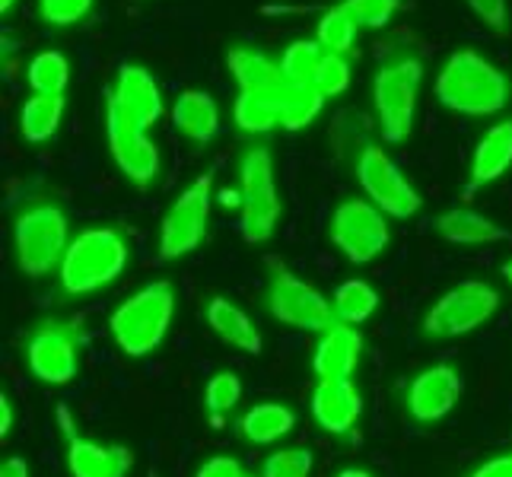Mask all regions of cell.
<instances>
[{"label": "cell", "mask_w": 512, "mask_h": 477, "mask_svg": "<svg viewBox=\"0 0 512 477\" xmlns=\"http://www.w3.org/2000/svg\"><path fill=\"white\" fill-rule=\"evenodd\" d=\"M465 4L481 16V23L490 26L493 32L506 29V0H465Z\"/></svg>", "instance_id": "8d00e7d4"}, {"label": "cell", "mask_w": 512, "mask_h": 477, "mask_svg": "<svg viewBox=\"0 0 512 477\" xmlns=\"http://www.w3.org/2000/svg\"><path fill=\"white\" fill-rule=\"evenodd\" d=\"M309 408L315 423L331 436H347L363 414V395L353 379H319L312 388Z\"/></svg>", "instance_id": "2e32d148"}, {"label": "cell", "mask_w": 512, "mask_h": 477, "mask_svg": "<svg viewBox=\"0 0 512 477\" xmlns=\"http://www.w3.org/2000/svg\"><path fill=\"white\" fill-rule=\"evenodd\" d=\"M233 121L242 134H271L280 128V109L274 96L239 93L233 105Z\"/></svg>", "instance_id": "83f0119b"}, {"label": "cell", "mask_w": 512, "mask_h": 477, "mask_svg": "<svg viewBox=\"0 0 512 477\" xmlns=\"http://www.w3.org/2000/svg\"><path fill=\"white\" fill-rule=\"evenodd\" d=\"M70 80V64L61 51H42L26 67V83L32 96H64Z\"/></svg>", "instance_id": "f1b7e54d"}, {"label": "cell", "mask_w": 512, "mask_h": 477, "mask_svg": "<svg viewBox=\"0 0 512 477\" xmlns=\"http://www.w3.org/2000/svg\"><path fill=\"white\" fill-rule=\"evenodd\" d=\"M220 204H223V207H239V210H242V191H220Z\"/></svg>", "instance_id": "b9f144b4"}, {"label": "cell", "mask_w": 512, "mask_h": 477, "mask_svg": "<svg viewBox=\"0 0 512 477\" xmlns=\"http://www.w3.org/2000/svg\"><path fill=\"white\" fill-rule=\"evenodd\" d=\"M328 239L350 264H369L385 252L392 229H388V217L373 201L347 198L334 207L328 220Z\"/></svg>", "instance_id": "9c48e42d"}, {"label": "cell", "mask_w": 512, "mask_h": 477, "mask_svg": "<svg viewBox=\"0 0 512 477\" xmlns=\"http://www.w3.org/2000/svg\"><path fill=\"white\" fill-rule=\"evenodd\" d=\"M10 433H13V401L7 392H0V439L7 443Z\"/></svg>", "instance_id": "ab89813d"}, {"label": "cell", "mask_w": 512, "mask_h": 477, "mask_svg": "<svg viewBox=\"0 0 512 477\" xmlns=\"http://www.w3.org/2000/svg\"><path fill=\"white\" fill-rule=\"evenodd\" d=\"M64 118V96H29L20 112V131L29 144H45L58 134Z\"/></svg>", "instance_id": "d4e9b609"}, {"label": "cell", "mask_w": 512, "mask_h": 477, "mask_svg": "<svg viewBox=\"0 0 512 477\" xmlns=\"http://www.w3.org/2000/svg\"><path fill=\"white\" fill-rule=\"evenodd\" d=\"M58 420L67 439V471L70 477H128L134 468V452L118 443H96L74 430L67 408H58Z\"/></svg>", "instance_id": "5bb4252c"}, {"label": "cell", "mask_w": 512, "mask_h": 477, "mask_svg": "<svg viewBox=\"0 0 512 477\" xmlns=\"http://www.w3.org/2000/svg\"><path fill=\"white\" fill-rule=\"evenodd\" d=\"M226 67L233 74L239 93H261V96H280L287 86L284 70H280L277 61H271L268 55H261L255 48H229L226 55Z\"/></svg>", "instance_id": "d6986e66"}, {"label": "cell", "mask_w": 512, "mask_h": 477, "mask_svg": "<svg viewBox=\"0 0 512 477\" xmlns=\"http://www.w3.org/2000/svg\"><path fill=\"white\" fill-rule=\"evenodd\" d=\"M280 109V128L284 131H303L325 109V96L315 86H293L287 83L284 93L274 96Z\"/></svg>", "instance_id": "484cf974"}, {"label": "cell", "mask_w": 512, "mask_h": 477, "mask_svg": "<svg viewBox=\"0 0 512 477\" xmlns=\"http://www.w3.org/2000/svg\"><path fill=\"white\" fill-rule=\"evenodd\" d=\"M128 268V242L115 226L83 229L67 245V255L58 268L64 296H90L115 284Z\"/></svg>", "instance_id": "7a4b0ae2"}, {"label": "cell", "mask_w": 512, "mask_h": 477, "mask_svg": "<svg viewBox=\"0 0 512 477\" xmlns=\"http://www.w3.org/2000/svg\"><path fill=\"white\" fill-rule=\"evenodd\" d=\"M462 398V376L452 363H436L427 366L423 373H417L408 385V395H404V408L420 423H436Z\"/></svg>", "instance_id": "9a60e30c"}, {"label": "cell", "mask_w": 512, "mask_h": 477, "mask_svg": "<svg viewBox=\"0 0 512 477\" xmlns=\"http://www.w3.org/2000/svg\"><path fill=\"white\" fill-rule=\"evenodd\" d=\"M96 0H39V16L48 26H74L93 10Z\"/></svg>", "instance_id": "d590c367"}, {"label": "cell", "mask_w": 512, "mask_h": 477, "mask_svg": "<svg viewBox=\"0 0 512 477\" xmlns=\"http://www.w3.org/2000/svg\"><path fill=\"white\" fill-rule=\"evenodd\" d=\"M468 477H512V452L487 458V462H481Z\"/></svg>", "instance_id": "f35d334b"}, {"label": "cell", "mask_w": 512, "mask_h": 477, "mask_svg": "<svg viewBox=\"0 0 512 477\" xmlns=\"http://www.w3.org/2000/svg\"><path fill=\"white\" fill-rule=\"evenodd\" d=\"M0 477H29V465H26V458H20V455L4 458V465H0Z\"/></svg>", "instance_id": "60d3db41"}, {"label": "cell", "mask_w": 512, "mask_h": 477, "mask_svg": "<svg viewBox=\"0 0 512 477\" xmlns=\"http://www.w3.org/2000/svg\"><path fill=\"white\" fill-rule=\"evenodd\" d=\"M512 166V118L487 128L471 156V188H484L503 179Z\"/></svg>", "instance_id": "44dd1931"}, {"label": "cell", "mask_w": 512, "mask_h": 477, "mask_svg": "<svg viewBox=\"0 0 512 477\" xmlns=\"http://www.w3.org/2000/svg\"><path fill=\"white\" fill-rule=\"evenodd\" d=\"M338 477H373V474H369V471H363V468H344Z\"/></svg>", "instance_id": "7bdbcfd3"}, {"label": "cell", "mask_w": 512, "mask_h": 477, "mask_svg": "<svg viewBox=\"0 0 512 477\" xmlns=\"http://www.w3.org/2000/svg\"><path fill=\"white\" fill-rule=\"evenodd\" d=\"M26 366L45 385H67L80 373V328L64 318H45L26 338Z\"/></svg>", "instance_id": "8fae6325"}, {"label": "cell", "mask_w": 512, "mask_h": 477, "mask_svg": "<svg viewBox=\"0 0 512 477\" xmlns=\"http://www.w3.org/2000/svg\"><path fill=\"white\" fill-rule=\"evenodd\" d=\"M105 137H109V153L121 175L137 188H150L160 175V147L125 115L112 93L105 96Z\"/></svg>", "instance_id": "4fadbf2b"}, {"label": "cell", "mask_w": 512, "mask_h": 477, "mask_svg": "<svg viewBox=\"0 0 512 477\" xmlns=\"http://www.w3.org/2000/svg\"><path fill=\"white\" fill-rule=\"evenodd\" d=\"M210 188H214V175L204 172L172 201L160 223V249H156L160 261L185 258L204 242L210 217Z\"/></svg>", "instance_id": "7c38bea8"}, {"label": "cell", "mask_w": 512, "mask_h": 477, "mask_svg": "<svg viewBox=\"0 0 512 477\" xmlns=\"http://www.w3.org/2000/svg\"><path fill=\"white\" fill-rule=\"evenodd\" d=\"M172 125L194 144H210L220 131V105L201 90H185L172 105Z\"/></svg>", "instance_id": "603a6c76"}, {"label": "cell", "mask_w": 512, "mask_h": 477, "mask_svg": "<svg viewBox=\"0 0 512 477\" xmlns=\"http://www.w3.org/2000/svg\"><path fill=\"white\" fill-rule=\"evenodd\" d=\"M194 477H249L242 468L239 458L233 455H214V458H207V462L198 468V474Z\"/></svg>", "instance_id": "74e56055"}, {"label": "cell", "mask_w": 512, "mask_h": 477, "mask_svg": "<svg viewBox=\"0 0 512 477\" xmlns=\"http://www.w3.org/2000/svg\"><path fill=\"white\" fill-rule=\"evenodd\" d=\"M436 99L449 112L487 118L509 105V80L484 55L458 48L449 55L436 77Z\"/></svg>", "instance_id": "6da1fadb"}, {"label": "cell", "mask_w": 512, "mask_h": 477, "mask_svg": "<svg viewBox=\"0 0 512 477\" xmlns=\"http://www.w3.org/2000/svg\"><path fill=\"white\" fill-rule=\"evenodd\" d=\"M242 239L261 245L280 223V194L274 182V156L268 147H245L239 156Z\"/></svg>", "instance_id": "8992f818"}, {"label": "cell", "mask_w": 512, "mask_h": 477, "mask_svg": "<svg viewBox=\"0 0 512 477\" xmlns=\"http://www.w3.org/2000/svg\"><path fill=\"white\" fill-rule=\"evenodd\" d=\"M13 7H16V0H0V13H4V16H7Z\"/></svg>", "instance_id": "f6af8a7d"}, {"label": "cell", "mask_w": 512, "mask_h": 477, "mask_svg": "<svg viewBox=\"0 0 512 477\" xmlns=\"http://www.w3.org/2000/svg\"><path fill=\"white\" fill-rule=\"evenodd\" d=\"M433 229L452 245H490L512 239L509 229H503L497 220H490L487 214H478L471 207H452L446 214H439L433 220Z\"/></svg>", "instance_id": "ffe728a7"}, {"label": "cell", "mask_w": 512, "mask_h": 477, "mask_svg": "<svg viewBox=\"0 0 512 477\" xmlns=\"http://www.w3.org/2000/svg\"><path fill=\"white\" fill-rule=\"evenodd\" d=\"M175 315V290L169 280H153L128 296L112 315L109 331L112 341L125 357H150V353L166 341L169 325Z\"/></svg>", "instance_id": "3957f363"}, {"label": "cell", "mask_w": 512, "mask_h": 477, "mask_svg": "<svg viewBox=\"0 0 512 477\" xmlns=\"http://www.w3.org/2000/svg\"><path fill=\"white\" fill-rule=\"evenodd\" d=\"M500 309L497 287L484 280H462L452 290H446L423 315V334L427 338H462V334L478 331L484 322H490Z\"/></svg>", "instance_id": "52a82bcc"}, {"label": "cell", "mask_w": 512, "mask_h": 477, "mask_svg": "<svg viewBox=\"0 0 512 477\" xmlns=\"http://www.w3.org/2000/svg\"><path fill=\"white\" fill-rule=\"evenodd\" d=\"M315 458L306 446H290L271 452L261 465V477H309Z\"/></svg>", "instance_id": "d6a6232c"}, {"label": "cell", "mask_w": 512, "mask_h": 477, "mask_svg": "<svg viewBox=\"0 0 512 477\" xmlns=\"http://www.w3.org/2000/svg\"><path fill=\"white\" fill-rule=\"evenodd\" d=\"M328 51L322 48L319 39H299L293 45H287V51L280 55V70H284L287 83L293 86H312L315 83V74H319V67L325 61Z\"/></svg>", "instance_id": "f546056e"}, {"label": "cell", "mask_w": 512, "mask_h": 477, "mask_svg": "<svg viewBox=\"0 0 512 477\" xmlns=\"http://www.w3.org/2000/svg\"><path fill=\"white\" fill-rule=\"evenodd\" d=\"M360 29H382L401 10V0H344Z\"/></svg>", "instance_id": "836d02e7"}, {"label": "cell", "mask_w": 512, "mask_h": 477, "mask_svg": "<svg viewBox=\"0 0 512 477\" xmlns=\"http://www.w3.org/2000/svg\"><path fill=\"white\" fill-rule=\"evenodd\" d=\"M353 175H357L366 201H373L385 217L408 220L423 204L420 191L404 179V172L398 169L395 159L376 144L360 147L357 163H353Z\"/></svg>", "instance_id": "30bf717a"}, {"label": "cell", "mask_w": 512, "mask_h": 477, "mask_svg": "<svg viewBox=\"0 0 512 477\" xmlns=\"http://www.w3.org/2000/svg\"><path fill=\"white\" fill-rule=\"evenodd\" d=\"M296 427V414L280 401H261L239 417V433L252 446H274Z\"/></svg>", "instance_id": "cb8c5ba5"}, {"label": "cell", "mask_w": 512, "mask_h": 477, "mask_svg": "<svg viewBox=\"0 0 512 477\" xmlns=\"http://www.w3.org/2000/svg\"><path fill=\"white\" fill-rule=\"evenodd\" d=\"M503 277H506V284L512 287V258H509V261L503 264Z\"/></svg>", "instance_id": "ee69618b"}, {"label": "cell", "mask_w": 512, "mask_h": 477, "mask_svg": "<svg viewBox=\"0 0 512 477\" xmlns=\"http://www.w3.org/2000/svg\"><path fill=\"white\" fill-rule=\"evenodd\" d=\"M420 80H423V61L414 55H398L376 70L373 105H376L379 134L385 144H404V140L411 137Z\"/></svg>", "instance_id": "5b68a950"}, {"label": "cell", "mask_w": 512, "mask_h": 477, "mask_svg": "<svg viewBox=\"0 0 512 477\" xmlns=\"http://www.w3.org/2000/svg\"><path fill=\"white\" fill-rule=\"evenodd\" d=\"M70 245L67 214L55 201H32L13 220V252L26 277H48L61 268Z\"/></svg>", "instance_id": "277c9868"}, {"label": "cell", "mask_w": 512, "mask_h": 477, "mask_svg": "<svg viewBox=\"0 0 512 477\" xmlns=\"http://www.w3.org/2000/svg\"><path fill=\"white\" fill-rule=\"evenodd\" d=\"M312 86L325 99L341 96L347 86H350V61H347V55H331V51H328L322 67H319V74H315V83Z\"/></svg>", "instance_id": "e575fe53"}, {"label": "cell", "mask_w": 512, "mask_h": 477, "mask_svg": "<svg viewBox=\"0 0 512 477\" xmlns=\"http://www.w3.org/2000/svg\"><path fill=\"white\" fill-rule=\"evenodd\" d=\"M204 318L210 331L217 334L220 341L233 344L242 353H261V331L255 328V322L249 318V312L239 309L236 303H229L226 296H214L204 309Z\"/></svg>", "instance_id": "7402d4cb"}, {"label": "cell", "mask_w": 512, "mask_h": 477, "mask_svg": "<svg viewBox=\"0 0 512 477\" xmlns=\"http://www.w3.org/2000/svg\"><path fill=\"white\" fill-rule=\"evenodd\" d=\"M271 280H268V312L280 325H290L299 331H328L338 318H334L331 299L306 284L303 277H296L284 261L271 258Z\"/></svg>", "instance_id": "ba28073f"}, {"label": "cell", "mask_w": 512, "mask_h": 477, "mask_svg": "<svg viewBox=\"0 0 512 477\" xmlns=\"http://www.w3.org/2000/svg\"><path fill=\"white\" fill-rule=\"evenodd\" d=\"M112 96L115 102L125 109V115L140 125L144 131H150L156 121L163 115V93H160V83L153 80V74L147 67L140 64H125L118 70L115 86H112Z\"/></svg>", "instance_id": "e0dca14e"}, {"label": "cell", "mask_w": 512, "mask_h": 477, "mask_svg": "<svg viewBox=\"0 0 512 477\" xmlns=\"http://www.w3.org/2000/svg\"><path fill=\"white\" fill-rule=\"evenodd\" d=\"M357 20L350 16V10L344 4L338 7H328L322 13V20H319V35L315 39L322 42L325 51H331V55H350V48L353 42H357Z\"/></svg>", "instance_id": "4dcf8cb0"}, {"label": "cell", "mask_w": 512, "mask_h": 477, "mask_svg": "<svg viewBox=\"0 0 512 477\" xmlns=\"http://www.w3.org/2000/svg\"><path fill=\"white\" fill-rule=\"evenodd\" d=\"M239 401H242V379L236 373H229V369L210 376V382L204 385V408L217 423L223 414L233 411Z\"/></svg>", "instance_id": "1f68e13d"}, {"label": "cell", "mask_w": 512, "mask_h": 477, "mask_svg": "<svg viewBox=\"0 0 512 477\" xmlns=\"http://www.w3.org/2000/svg\"><path fill=\"white\" fill-rule=\"evenodd\" d=\"M331 306H334V318H338V322L363 325L366 318L379 309V293L373 290V284H366V280L350 277L331 293Z\"/></svg>", "instance_id": "4316f807"}, {"label": "cell", "mask_w": 512, "mask_h": 477, "mask_svg": "<svg viewBox=\"0 0 512 477\" xmlns=\"http://www.w3.org/2000/svg\"><path fill=\"white\" fill-rule=\"evenodd\" d=\"M363 357V334L357 325L334 322L319 334V344L312 353V373L319 379H350Z\"/></svg>", "instance_id": "ac0fdd59"}]
</instances>
